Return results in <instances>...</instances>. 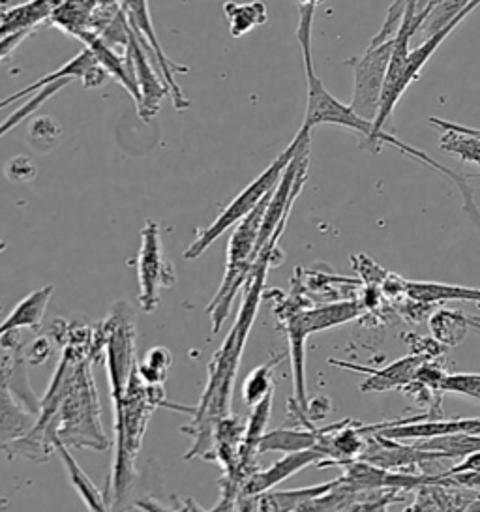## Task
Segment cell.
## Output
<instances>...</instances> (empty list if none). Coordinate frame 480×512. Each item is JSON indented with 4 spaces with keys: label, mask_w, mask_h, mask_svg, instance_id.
Wrapping results in <instances>:
<instances>
[{
    "label": "cell",
    "mask_w": 480,
    "mask_h": 512,
    "mask_svg": "<svg viewBox=\"0 0 480 512\" xmlns=\"http://www.w3.org/2000/svg\"><path fill=\"white\" fill-rule=\"evenodd\" d=\"M278 252L274 248H263L255 261L254 271L244 284V299L240 304L239 316L235 319L233 329L227 334L222 347L214 353L209 366V383L201 396L199 406L195 407L194 421L190 426H182L180 432L194 437V445L184 460L205 458L212 460L214 441H216V426L227 415H231L233 389L239 372L240 359L248 336L254 327L259 304L263 299V287L267 282L269 271L278 265Z\"/></svg>",
    "instance_id": "obj_1"
},
{
    "label": "cell",
    "mask_w": 480,
    "mask_h": 512,
    "mask_svg": "<svg viewBox=\"0 0 480 512\" xmlns=\"http://www.w3.org/2000/svg\"><path fill=\"white\" fill-rule=\"evenodd\" d=\"M315 6H299V27H297V40H299L300 49H302V61H304V70H306V81H308V106H306V117L304 124L314 130L319 124H332V126H342L347 130H353L362 136L360 147L366 151L377 154L381 152L383 145H390L394 149L417 160L422 166H428L430 169L445 175L449 181H458L460 173L452 171L449 167H441L432 156L426 152L419 151L398 137L392 136L387 132L385 136H379L374 130V122L366 121L359 117L351 106H345L338 98H334L323 81L317 76L314 66V57H312V29H314Z\"/></svg>",
    "instance_id": "obj_2"
},
{
    "label": "cell",
    "mask_w": 480,
    "mask_h": 512,
    "mask_svg": "<svg viewBox=\"0 0 480 512\" xmlns=\"http://www.w3.org/2000/svg\"><path fill=\"white\" fill-rule=\"evenodd\" d=\"M111 400L115 406V464L111 467V479L107 482L105 499L109 507H119L122 499L128 496L134 486L137 477L135 462L152 413L160 407H167L194 415L195 407L169 404L165 398L164 385L145 383L137 374V366L126 391Z\"/></svg>",
    "instance_id": "obj_3"
},
{
    "label": "cell",
    "mask_w": 480,
    "mask_h": 512,
    "mask_svg": "<svg viewBox=\"0 0 480 512\" xmlns=\"http://www.w3.org/2000/svg\"><path fill=\"white\" fill-rule=\"evenodd\" d=\"M479 6L480 0H471L460 16L452 19L445 29L426 38L415 49H409V44L413 40L409 31L405 27L398 29L394 36L396 42H394V51L390 57L389 72L385 79L383 94H381V104H379V111H377L374 121V130L379 136L387 134L385 126L392 122V115H394V109L398 106V102L402 100L405 91L419 79L424 66L434 57L435 51L449 38L450 32L454 31L465 17L469 16L471 12H475Z\"/></svg>",
    "instance_id": "obj_4"
},
{
    "label": "cell",
    "mask_w": 480,
    "mask_h": 512,
    "mask_svg": "<svg viewBox=\"0 0 480 512\" xmlns=\"http://www.w3.org/2000/svg\"><path fill=\"white\" fill-rule=\"evenodd\" d=\"M300 139H302V132L299 130V134L287 145V149L259 177H255L254 181L250 182L239 196L225 207L222 214L207 229L199 231L195 241L182 254L186 261H194L197 257L203 256L210 246L218 241V237H222L227 229L237 226L242 218H246L265 197L269 196L270 192L278 186L285 167L289 166V162L293 160L295 152L299 149Z\"/></svg>",
    "instance_id": "obj_5"
},
{
    "label": "cell",
    "mask_w": 480,
    "mask_h": 512,
    "mask_svg": "<svg viewBox=\"0 0 480 512\" xmlns=\"http://www.w3.org/2000/svg\"><path fill=\"white\" fill-rule=\"evenodd\" d=\"M96 332L100 344L104 347V362L109 377L111 398H115L126 391L137 366V332L132 306L124 301L117 302L107 319L96 325Z\"/></svg>",
    "instance_id": "obj_6"
},
{
    "label": "cell",
    "mask_w": 480,
    "mask_h": 512,
    "mask_svg": "<svg viewBox=\"0 0 480 512\" xmlns=\"http://www.w3.org/2000/svg\"><path fill=\"white\" fill-rule=\"evenodd\" d=\"M137 301L143 312H154L160 306V293L164 287L177 284L175 265L165 257L160 224L147 220L141 229V248L137 257Z\"/></svg>",
    "instance_id": "obj_7"
},
{
    "label": "cell",
    "mask_w": 480,
    "mask_h": 512,
    "mask_svg": "<svg viewBox=\"0 0 480 512\" xmlns=\"http://www.w3.org/2000/svg\"><path fill=\"white\" fill-rule=\"evenodd\" d=\"M396 38L381 44H370L362 57H353L344 62L353 70L355 87L351 98V109L366 121L374 122L381 104V94L389 72L390 57Z\"/></svg>",
    "instance_id": "obj_8"
},
{
    "label": "cell",
    "mask_w": 480,
    "mask_h": 512,
    "mask_svg": "<svg viewBox=\"0 0 480 512\" xmlns=\"http://www.w3.org/2000/svg\"><path fill=\"white\" fill-rule=\"evenodd\" d=\"M120 2H122V12L128 19L130 29L141 38L143 46L147 47L150 59L156 64L160 74L164 76L165 83L169 87L171 100H173V106L177 111L188 109L190 100L184 96V92H182L177 79H175V74H186L188 68L175 64L165 55L162 42L154 31V21L150 17L149 0H120Z\"/></svg>",
    "instance_id": "obj_9"
},
{
    "label": "cell",
    "mask_w": 480,
    "mask_h": 512,
    "mask_svg": "<svg viewBox=\"0 0 480 512\" xmlns=\"http://www.w3.org/2000/svg\"><path fill=\"white\" fill-rule=\"evenodd\" d=\"M126 57L134 68L135 83L139 91V100L135 102L137 115L141 121L150 122L158 113L169 94V87L165 83L164 76L158 74L160 70L150 59L147 47L143 46L141 38L130 29V40L126 46Z\"/></svg>",
    "instance_id": "obj_10"
},
{
    "label": "cell",
    "mask_w": 480,
    "mask_h": 512,
    "mask_svg": "<svg viewBox=\"0 0 480 512\" xmlns=\"http://www.w3.org/2000/svg\"><path fill=\"white\" fill-rule=\"evenodd\" d=\"M64 77L81 79V81H83V85H85L87 89H96V87H102V85H104L109 74H107L104 68L98 64L96 57H94V53H92L89 47H87V49H83L79 55H75L72 61L66 62L64 66H60L57 72L47 74V76L42 77L40 81H36V83L29 85L27 89H21V91L15 92L12 96H8V98L0 100V109L12 106V104L19 102L21 98H25V96H29V94H36V92L42 91L44 87H47L49 83L59 81V79H64Z\"/></svg>",
    "instance_id": "obj_11"
},
{
    "label": "cell",
    "mask_w": 480,
    "mask_h": 512,
    "mask_svg": "<svg viewBox=\"0 0 480 512\" xmlns=\"http://www.w3.org/2000/svg\"><path fill=\"white\" fill-rule=\"evenodd\" d=\"M323 460H325V454L319 451L317 447L304 449V451L287 452L282 460L272 464L269 469L254 471L244 482L239 499L240 497L255 496V494H261V492H269L280 482L293 477L295 473H299L308 466H317Z\"/></svg>",
    "instance_id": "obj_12"
},
{
    "label": "cell",
    "mask_w": 480,
    "mask_h": 512,
    "mask_svg": "<svg viewBox=\"0 0 480 512\" xmlns=\"http://www.w3.org/2000/svg\"><path fill=\"white\" fill-rule=\"evenodd\" d=\"M426 361L422 355H409L404 359H398L385 368H366V366H357L349 362L338 361V359H329V364L366 374V381L360 385V392H387L390 389H402L409 381L415 379V374L420 368V364Z\"/></svg>",
    "instance_id": "obj_13"
},
{
    "label": "cell",
    "mask_w": 480,
    "mask_h": 512,
    "mask_svg": "<svg viewBox=\"0 0 480 512\" xmlns=\"http://www.w3.org/2000/svg\"><path fill=\"white\" fill-rule=\"evenodd\" d=\"M359 316V304L357 302H334V304H325L317 306L310 310H295V312H285V316H280L284 321H291L299 327L300 331L306 336L314 332L327 331L332 327L344 325L347 321H353Z\"/></svg>",
    "instance_id": "obj_14"
},
{
    "label": "cell",
    "mask_w": 480,
    "mask_h": 512,
    "mask_svg": "<svg viewBox=\"0 0 480 512\" xmlns=\"http://www.w3.org/2000/svg\"><path fill=\"white\" fill-rule=\"evenodd\" d=\"M36 419L38 415L23 406L0 379V451L27 436L34 428Z\"/></svg>",
    "instance_id": "obj_15"
},
{
    "label": "cell",
    "mask_w": 480,
    "mask_h": 512,
    "mask_svg": "<svg viewBox=\"0 0 480 512\" xmlns=\"http://www.w3.org/2000/svg\"><path fill=\"white\" fill-rule=\"evenodd\" d=\"M55 287L44 286L32 291L23 301L17 302L14 310L8 314L4 321H0V338L4 334L17 332L19 329H32L38 331L44 321L45 310L53 297Z\"/></svg>",
    "instance_id": "obj_16"
},
{
    "label": "cell",
    "mask_w": 480,
    "mask_h": 512,
    "mask_svg": "<svg viewBox=\"0 0 480 512\" xmlns=\"http://www.w3.org/2000/svg\"><path fill=\"white\" fill-rule=\"evenodd\" d=\"M330 426L315 428V426H304L299 430L293 428H280L265 432V436L259 441V454L263 452H295L304 449H314L321 437L329 432Z\"/></svg>",
    "instance_id": "obj_17"
},
{
    "label": "cell",
    "mask_w": 480,
    "mask_h": 512,
    "mask_svg": "<svg viewBox=\"0 0 480 512\" xmlns=\"http://www.w3.org/2000/svg\"><path fill=\"white\" fill-rule=\"evenodd\" d=\"M70 447H66L59 437L55 439V451L60 456L62 464L66 467V473H68V479L72 482V486L75 488V492L79 494V497L85 501V505L92 509V511H107L109 509V503L105 499V494H102L94 482L90 481L89 475L79 467L77 460L72 456V452L68 451Z\"/></svg>",
    "instance_id": "obj_18"
},
{
    "label": "cell",
    "mask_w": 480,
    "mask_h": 512,
    "mask_svg": "<svg viewBox=\"0 0 480 512\" xmlns=\"http://www.w3.org/2000/svg\"><path fill=\"white\" fill-rule=\"evenodd\" d=\"M405 293L413 301L422 304L432 302H479L480 287L452 286V284H437V282H405Z\"/></svg>",
    "instance_id": "obj_19"
},
{
    "label": "cell",
    "mask_w": 480,
    "mask_h": 512,
    "mask_svg": "<svg viewBox=\"0 0 480 512\" xmlns=\"http://www.w3.org/2000/svg\"><path fill=\"white\" fill-rule=\"evenodd\" d=\"M224 14L233 38H242L244 34L254 31L269 21L267 4L261 0H252V2L229 0L224 4Z\"/></svg>",
    "instance_id": "obj_20"
},
{
    "label": "cell",
    "mask_w": 480,
    "mask_h": 512,
    "mask_svg": "<svg viewBox=\"0 0 480 512\" xmlns=\"http://www.w3.org/2000/svg\"><path fill=\"white\" fill-rule=\"evenodd\" d=\"M285 353L272 357L269 362L257 366L242 383V400L246 406L254 407L269 392L274 391V368L284 361Z\"/></svg>",
    "instance_id": "obj_21"
},
{
    "label": "cell",
    "mask_w": 480,
    "mask_h": 512,
    "mask_svg": "<svg viewBox=\"0 0 480 512\" xmlns=\"http://www.w3.org/2000/svg\"><path fill=\"white\" fill-rule=\"evenodd\" d=\"M443 136L439 139L441 151L449 152L465 164L480 167V137L465 134L454 128H439Z\"/></svg>",
    "instance_id": "obj_22"
},
{
    "label": "cell",
    "mask_w": 480,
    "mask_h": 512,
    "mask_svg": "<svg viewBox=\"0 0 480 512\" xmlns=\"http://www.w3.org/2000/svg\"><path fill=\"white\" fill-rule=\"evenodd\" d=\"M430 329L443 346H458L464 340L467 329H471L469 316H464L462 312L441 310L430 319Z\"/></svg>",
    "instance_id": "obj_23"
},
{
    "label": "cell",
    "mask_w": 480,
    "mask_h": 512,
    "mask_svg": "<svg viewBox=\"0 0 480 512\" xmlns=\"http://www.w3.org/2000/svg\"><path fill=\"white\" fill-rule=\"evenodd\" d=\"M68 83H72L70 77L53 81V83H49L47 87H44L42 91L36 92V94L30 98L29 102H25L19 109H15L14 113H12L6 121L0 122V139L4 136H8L21 122L27 121L30 115H34L40 107L44 106L49 98H53L57 92L62 91Z\"/></svg>",
    "instance_id": "obj_24"
},
{
    "label": "cell",
    "mask_w": 480,
    "mask_h": 512,
    "mask_svg": "<svg viewBox=\"0 0 480 512\" xmlns=\"http://www.w3.org/2000/svg\"><path fill=\"white\" fill-rule=\"evenodd\" d=\"M173 364V353L167 347H152L145 361H137V374L149 385H164Z\"/></svg>",
    "instance_id": "obj_25"
},
{
    "label": "cell",
    "mask_w": 480,
    "mask_h": 512,
    "mask_svg": "<svg viewBox=\"0 0 480 512\" xmlns=\"http://www.w3.org/2000/svg\"><path fill=\"white\" fill-rule=\"evenodd\" d=\"M471 0H439L434 8L424 17L419 32H422L426 38L434 36L435 32L445 29L452 19L460 16L467 8Z\"/></svg>",
    "instance_id": "obj_26"
},
{
    "label": "cell",
    "mask_w": 480,
    "mask_h": 512,
    "mask_svg": "<svg viewBox=\"0 0 480 512\" xmlns=\"http://www.w3.org/2000/svg\"><path fill=\"white\" fill-rule=\"evenodd\" d=\"M60 139L59 122L51 117H40L30 124V145L40 152H49Z\"/></svg>",
    "instance_id": "obj_27"
},
{
    "label": "cell",
    "mask_w": 480,
    "mask_h": 512,
    "mask_svg": "<svg viewBox=\"0 0 480 512\" xmlns=\"http://www.w3.org/2000/svg\"><path fill=\"white\" fill-rule=\"evenodd\" d=\"M443 392L480 402V374H452L443 381Z\"/></svg>",
    "instance_id": "obj_28"
},
{
    "label": "cell",
    "mask_w": 480,
    "mask_h": 512,
    "mask_svg": "<svg viewBox=\"0 0 480 512\" xmlns=\"http://www.w3.org/2000/svg\"><path fill=\"white\" fill-rule=\"evenodd\" d=\"M4 173L10 181L30 182L34 181L38 169H36L32 158H29V156H15L4 167Z\"/></svg>",
    "instance_id": "obj_29"
},
{
    "label": "cell",
    "mask_w": 480,
    "mask_h": 512,
    "mask_svg": "<svg viewBox=\"0 0 480 512\" xmlns=\"http://www.w3.org/2000/svg\"><path fill=\"white\" fill-rule=\"evenodd\" d=\"M51 351V342L45 336H40L25 349V359L29 364H44L51 357Z\"/></svg>",
    "instance_id": "obj_30"
},
{
    "label": "cell",
    "mask_w": 480,
    "mask_h": 512,
    "mask_svg": "<svg viewBox=\"0 0 480 512\" xmlns=\"http://www.w3.org/2000/svg\"><path fill=\"white\" fill-rule=\"evenodd\" d=\"M460 471H480V451L467 454V456H464V462H462V464L450 467L449 471H445L443 475H450V473H460Z\"/></svg>",
    "instance_id": "obj_31"
},
{
    "label": "cell",
    "mask_w": 480,
    "mask_h": 512,
    "mask_svg": "<svg viewBox=\"0 0 480 512\" xmlns=\"http://www.w3.org/2000/svg\"><path fill=\"white\" fill-rule=\"evenodd\" d=\"M428 124L434 126L437 130L439 128H454V130H460V132H465V134L480 137V130H477V128H469V126H462V124H456V122L443 121V119H437V117H430Z\"/></svg>",
    "instance_id": "obj_32"
},
{
    "label": "cell",
    "mask_w": 480,
    "mask_h": 512,
    "mask_svg": "<svg viewBox=\"0 0 480 512\" xmlns=\"http://www.w3.org/2000/svg\"><path fill=\"white\" fill-rule=\"evenodd\" d=\"M462 434H473L480 436V419H460Z\"/></svg>",
    "instance_id": "obj_33"
},
{
    "label": "cell",
    "mask_w": 480,
    "mask_h": 512,
    "mask_svg": "<svg viewBox=\"0 0 480 512\" xmlns=\"http://www.w3.org/2000/svg\"><path fill=\"white\" fill-rule=\"evenodd\" d=\"M469 327H471V331L477 332L480 336V321H477L473 316H469Z\"/></svg>",
    "instance_id": "obj_34"
},
{
    "label": "cell",
    "mask_w": 480,
    "mask_h": 512,
    "mask_svg": "<svg viewBox=\"0 0 480 512\" xmlns=\"http://www.w3.org/2000/svg\"><path fill=\"white\" fill-rule=\"evenodd\" d=\"M299 2V6H315L317 8V4L321 2V0H297Z\"/></svg>",
    "instance_id": "obj_35"
},
{
    "label": "cell",
    "mask_w": 480,
    "mask_h": 512,
    "mask_svg": "<svg viewBox=\"0 0 480 512\" xmlns=\"http://www.w3.org/2000/svg\"><path fill=\"white\" fill-rule=\"evenodd\" d=\"M467 511H480V496L469 505V509Z\"/></svg>",
    "instance_id": "obj_36"
},
{
    "label": "cell",
    "mask_w": 480,
    "mask_h": 512,
    "mask_svg": "<svg viewBox=\"0 0 480 512\" xmlns=\"http://www.w3.org/2000/svg\"><path fill=\"white\" fill-rule=\"evenodd\" d=\"M6 248H8V244H6L4 241H0V254H2Z\"/></svg>",
    "instance_id": "obj_37"
},
{
    "label": "cell",
    "mask_w": 480,
    "mask_h": 512,
    "mask_svg": "<svg viewBox=\"0 0 480 512\" xmlns=\"http://www.w3.org/2000/svg\"><path fill=\"white\" fill-rule=\"evenodd\" d=\"M0 4H4V6H8V4H10V0H0Z\"/></svg>",
    "instance_id": "obj_38"
},
{
    "label": "cell",
    "mask_w": 480,
    "mask_h": 512,
    "mask_svg": "<svg viewBox=\"0 0 480 512\" xmlns=\"http://www.w3.org/2000/svg\"><path fill=\"white\" fill-rule=\"evenodd\" d=\"M0 317H2V306H0Z\"/></svg>",
    "instance_id": "obj_39"
},
{
    "label": "cell",
    "mask_w": 480,
    "mask_h": 512,
    "mask_svg": "<svg viewBox=\"0 0 480 512\" xmlns=\"http://www.w3.org/2000/svg\"><path fill=\"white\" fill-rule=\"evenodd\" d=\"M475 317V319H477V321H480V317L479 316H473Z\"/></svg>",
    "instance_id": "obj_40"
},
{
    "label": "cell",
    "mask_w": 480,
    "mask_h": 512,
    "mask_svg": "<svg viewBox=\"0 0 480 512\" xmlns=\"http://www.w3.org/2000/svg\"><path fill=\"white\" fill-rule=\"evenodd\" d=\"M2 8H4V4H0V10H2Z\"/></svg>",
    "instance_id": "obj_41"
}]
</instances>
